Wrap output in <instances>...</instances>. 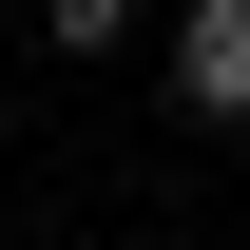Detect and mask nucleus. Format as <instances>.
Instances as JSON below:
<instances>
[{
	"mask_svg": "<svg viewBox=\"0 0 250 250\" xmlns=\"http://www.w3.org/2000/svg\"><path fill=\"white\" fill-rule=\"evenodd\" d=\"M173 96L212 135H250V0H173Z\"/></svg>",
	"mask_w": 250,
	"mask_h": 250,
	"instance_id": "f257e3e1",
	"label": "nucleus"
},
{
	"mask_svg": "<svg viewBox=\"0 0 250 250\" xmlns=\"http://www.w3.org/2000/svg\"><path fill=\"white\" fill-rule=\"evenodd\" d=\"M135 39V0H39V58H116Z\"/></svg>",
	"mask_w": 250,
	"mask_h": 250,
	"instance_id": "f03ea898",
	"label": "nucleus"
}]
</instances>
